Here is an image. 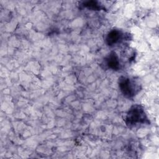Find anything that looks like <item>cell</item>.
Segmentation results:
<instances>
[{"mask_svg":"<svg viewBox=\"0 0 159 159\" xmlns=\"http://www.w3.org/2000/svg\"><path fill=\"white\" fill-rule=\"evenodd\" d=\"M125 122L130 128L150 124L143 107L139 104H135L129 109L125 117Z\"/></svg>","mask_w":159,"mask_h":159,"instance_id":"6da1fadb","label":"cell"},{"mask_svg":"<svg viewBox=\"0 0 159 159\" xmlns=\"http://www.w3.org/2000/svg\"><path fill=\"white\" fill-rule=\"evenodd\" d=\"M119 88L123 96L127 98H132L140 90V84L133 78L120 76L118 80Z\"/></svg>","mask_w":159,"mask_h":159,"instance_id":"7a4b0ae2","label":"cell"},{"mask_svg":"<svg viewBox=\"0 0 159 159\" xmlns=\"http://www.w3.org/2000/svg\"><path fill=\"white\" fill-rule=\"evenodd\" d=\"M103 65L106 69L118 71L120 69L121 64L118 55L114 51H111L104 59Z\"/></svg>","mask_w":159,"mask_h":159,"instance_id":"3957f363","label":"cell"},{"mask_svg":"<svg viewBox=\"0 0 159 159\" xmlns=\"http://www.w3.org/2000/svg\"><path fill=\"white\" fill-rule=\"evenodd\" d=\"M124 39V34L119 29L110 30L106 37V42L109 47H115L122 43Z\"/></svg>","mask_w":159,"mask_h":159,"instance_id":"277c9868","label":"cell"},{"mask_svg":"<svg viewBox=\"0 0 159 159\" xmlns=\"http://www.w3.org/2000/svg\"><path fill=\"white\" fill-rule=\"evenodd\" d=\"M83 6L88 9H93V10H100L102 9L101 5H99L98 1H86L83 3Z\"/></svg>","mask_w":159,"mask_h":159,"instance_id":"5b68a950","label":"cell"}]
</instances>
